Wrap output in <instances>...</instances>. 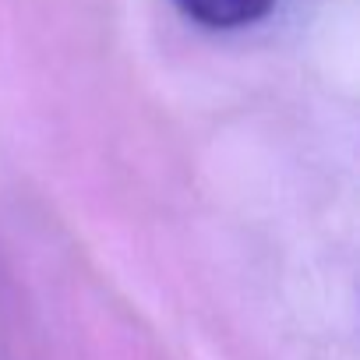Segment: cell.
Segmentation results:
<instances>
[{
  "instance_id": "obj_1",
  "label": "cell",
  "mask_w": 360,
  "mask_h": 360,
  "mask_svg": "<svg viewBox=\"0 0 360 360\" xmlns=\"http://www.w3.org/2000/svg\"><path fill=\"white\" fill-rule=\"evenodd\" d=\"M173 4L205 29H244L269 15L272 0H173Z\"/></svg>"
}]
</instances>
